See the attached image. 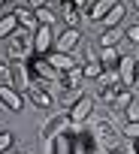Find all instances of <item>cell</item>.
Returning a JSON list of instances; mask_svg holds the SVG:
<instances>
[{
    "label": "cell",
    "mask_w": 139,
    "mask_h": 154,
    "mask_svg": "<svg viewBox=\"0 0 139 154\" xmlns=\"http://www.w3.org/2000/svg\"><path fill=\"white\" fill-rule=\"evenodd\" d=\"M15 30H18V15H15V9L6 12V15H0V39H9Z\"/></svg>",
    "instance_id": "obj_21"
},
{
    "label": "cell",
    "mask_w": 139,
    "mask_h": 154,
    "mask_svg": "<svg viewBox=\"0 0 139 154\" xmlns=\"http://www.w3.org/2000/svg\"><path fill=\"white\" fill-rule=\"evenodd\" d=\"M124 15H127V6H124V0H118V3L112 6V12L100 21V24H94V27H100V30H109V27H118L121 21H124Z\"/></svg>",
    "instance_id": "obj_16"
},
{
    "label": "cell",
    "mask_w": 139,
    "mask_h": 154,
    "mask_svg": "<svg viewBox=\"0 0 139 154\" xmlns=\"http://www.w3.org/2000/svg\"><path fill=\"white\" fill-rule=\"evenodd\" d=\"M136 57H139V54H136Z\"/></svg>",
    "instance_id": "obj_39"
},
{
    "label": "cell",
    "mask_w": 139,
    "mask_h": 154,
    "mask_svg": "<svg viewBox=\"0 0 139 154\" xmlns=\"http://www.w3.org/2000/svg\"><path fill=\"white\" fill-rule=\"evenodd\" d=\"M118 3V0H94V3H91V9H88V21L91 24H100L109 12H112V6Z\"/></svg>",
    "instance_id": "obj_15"
},
{
    "label": "cell",
    "mask_w": 139,
    "mask_h": 154,
    "mask_svg": "<svg viewBox=\"0 0 139 154\" xmlns=\"http://www.w3.org/2000/svg\"><path fill=\"white\" fill-rule=\"evenodd\" d=\"M124 39L133 42V45H139V24H130V27L124 30Z\"/></svg>",
    "instance_id": "obj_29"
},
{
    "label": "cell",
    "mask_w": 139,
    "mask_h": 154,
    "mask_svg": "<svg viewBox=\"0 0 139 154\" xmlns=\"http://www.w3.org/2000/svg\"><path fill=\"white\" fill-rule=\"evenodd\" d=\"M0 82H3V85L12 82V63L9 60H0Z\"/></svg>",
    "instance_id": "obj_26"
},
{
    "label": "cell",
    "mask_w": 139,
    "mask_h": 154,
    "mask_svg": "<svg viewBox=\"0 0 139 154\" xmlns=\"http://www.w3.org/2000/svg\"><path fill=\"white\" fill-rule=\"evenodd\" d=\"M0 103H3L9 112H21V106H24V94H21L15 85H0Z\"/></svg>",
    "instance_id": "obj_10"
},
{
    "label": "cell",
    "mask_w": 139,
    "mask_h": 154,
    "mask_svg": "<svg viewBox=\"0 0 139 154\" xmlns=\"http://www.w3.org/2000/svg\"><path fill=\"white\" fill-rule=\"evenodd\" d=\"M6 3H9V0H0V6H6Z\"/></svg>",
    "instance_id": "obj_36"
},
{
    "label": "cell",
    "mask_w": 139,
    "mask_h": 154,
    "mask_svg": "<svg viewBox=\"0 0 139 154\" xmlns=\"http://www.w3.org/2000/svg\"><path fill=\"white\" fill-rule=\"evenodd\" d=\"M124 121H139V103H136V100L124 109Z\"/></svg>",
    "instance_id": "obj_28"
},
{
    "label": "cell",
    "mask_w": 139,
    "mask_h": 154,
    "mask_svg": "<svg viewBox=\"0 0 139 154\" xmlns=\"http://www.w3.org/2000/svg\"><path fill=\"white\" fill-rule=\"evenodd\" d=\"M48 151L51 154H76V136H73V127L57 133L51 142H48Z\"/></svg>",
    "instance_id": "obj_9"
},
{
    "label": "cell",
    "mask_w": 139,
    "mask_h": 154,
    "mask_svg": "<svg viewBox=\"0 0 139 154\" xmlns=\"http://www.w3.org/2000/svg\"><path fill=\"white\" fill-rule=\"evenodd\" d=\"M54 36H57V33H54L51 27H36V30H33V54H42V57H45V54L54 48Z\"/></svg>",
    "instance_id": "obj_8"
},
{
    "label": "cell",
    "mask_w": 139,
    "mask_h": 154,
    "mask_svg": "<svg viewBox=\"0 0 139 154\" xmlns=\"http://www.w3.org/2000/svg\"><path fill=\"white\" fill-rule=\"evenodd\" d=\"M30 9H42V6H51V0H27Z\"/></svg>",
    "instance_id": "obj_30"
},
{
    "label": "cell",
    "mask_w": 139,
    "mask_h": 154,
    "mask_svg": "<svg viewBox=\"0 0 139 154\" xmlns=\"http://www.w3.org/2000/svg\"><path fill=\"white\" fill-rule=\"evenodd\" d=\"M91 133H94V139H97V145H100V154H103V151H115V148H121L124 133H121V127H115L112 121L97 118L94 127H91Z\"/></svg>",
    "instance_id": "obj_1"
},
{
    "label": "cell",
    "mask_w": 139,
    "mask_h": 154,
    "mask_svg": "<svg viewBox=\"0 0 139 154\" xmlns=\"http://www.w3.org/2000/svg\"><path fill=\"white\" fill-rule=\"evenodd\" d=\"M6 57H9V63L12 60H30L33 57V33L24 30V27H18L6 39Z\"/></svg>",
    "instance_id": "obj_2"
},
{
    "label": "cell",
    "mask_w": 139,
    "mask_h": 154,
    "mask_svg": "<svg viewBox=\"0 0 139 154\" xmlns=\"http://www.w3.org/2000/svg\"><path fill=\"white\" fill-rule=\"evenodd\" d=\"M60 88L82 94V88H85V69H82V63L73 66V69H66V72H60Z\"/></svg>",
    "instance_id": "obj_11"
},
{
    "label": "cell",
    "mask_w": 139,
    "mask_h": 154,
    "mask_svg": "<svg viewBox=\"0 0 139 154\" xmlns=\"http://www.w3.org/2000/svg\"><path fill=\"white\" fill-rule=\"evenodd\" d=\"M27 72H30V82H36V85H42V88H51L54 82H60V72L48 63V57H42V54H33L30 60H27Z\"/></svg>",
    "instance_id": "obj_3"
},
{
    "label": "cell",
    "mask_w": 139,
    "mask_h": 154,
    "mask_svg": "<svg viewBox=\"0 0 139 154\" xmlns=\"http://www.w3.org/2000/svg\"><path fill=\"white\" fill-rule=\"evenodd\" d=\"M70 127H73V118H70V109H63V112H54L42 127H39V139L48 145L57 133H63V130H70Z\"/></svg>",
    "instance_id": "obj_4"
},
{
    "label": "cell",
    "mask_w": 139,
    "mask_h": 154,
    "mask_svg": "<svg viewBox=\"0 0 139 154\" xmlns=\"http://www.w3.org/2000/svg\"><path fill=\"white\" fill-rule=\"evenodd\" d=\"M15 15H18V27H24V30H36L39 27V21H36V12L30 9V6H15Z\"/></svg>",
    "instance_id": "obj_18"
},
{
    "label": "cell",
    "mask_w": 139,
    "mask_h": 154,
    "mask_svg": "<svg viewBox=\"0 0 139 154\" xmlns=\"http://www.w3.org/2000/svg\"><path fill=\"white\" fill-rule=\"evenodd\" d=\"M133 91H139V79H136V85H133Z\"/></svg>",
    "instance_id": "obj_34"
},
{
    "label": "cell",
    "mask_w": 139,
    "mask_h": 154,
    "mask_svg": "<svg viewBox=\"0 0 139 154\" xmlns=\"http://www.w3.org/2000/svg\"><path fill=\"white\" fill-rule=\"evenodd\" d=\"M6 154H24V151H6Z\"/></svg>",
    "instance_id": "obj_35"
},
{
    "label": "cell",
    "mask_w": 139,
    "mask_h": 154,
    "mask_svg": "<svg viewBox=\"0 0 139 154\" xmlns=\"http://www.w3.org/2000/svg\"><path fill=\"white\" fill-rule=\"evenodd\" d=\"M12 151V133L9 130H0V154Z\"/></svg>",
    "instance_id": "obj_27"
},
{
    "label": "cell",
    "mask_w": 139,
    "mask_h": 154,
    "mask_svg": "<svg viewBox=\"0 0 139 154\" xmlns=\"http://www.w3.org/2000/svg\"><path fill=\"white\" fill-rule=\"evenodd\" d=\"M136 12H139V0H136Z\"/></svg>",
    "instance_id": "obj_38"
},
{
    "label": "cell",
    "mask_w": 139,
    "mask_h": 154,
    "mask_svg": "<svg viewBox=\"0 0 139 154\" xmlns=\"http://www.w3.org/2000/svg\"><path fill=\"white\" fill-rule=\"evenodd\" d=\"M121 133H124V139H139V121H124Z\"/></svg>",
    "instance_id": "obj_25"
},
{
    "label": "cell",
    "mask_w": 139,
    "mask_h": 154,
    "mask_svg": "<svg viewBox=\"0 0 139 154\" xmlns=\"http://www.w3.org/2000/svg\"><path fill=\"white\" fill-rule=\"evenodd\" d=\"M79 42H82V30H79V27H63V30H57V36H54V51L73 54V51L79 48Z\"/></svg>",
    "instance_id": "obj_7"
},
{
    "label": "cell",
    "mask_w": 139,
    "mask_h": 154,
    "mask_svg": "<svg viewBox=\"0 0 139 154\" xmlns=\"http://www.w3.org/2000/svg\"><path fill=\"white\" fill-rule=\"evenodd\" d=\"M130 145H133V154H139V139H130Z\"/></svg>",
    "instance_id": "obj_32"
},
{
    "label": "cell",
    "mask_w": 139,
    "mask_h": 154,
    "mask_svg": "<svg viewBox=\"0 0 139 154\" xmlns=\"http://www.w3.org/2000/svg\"><path fill=\"white\" fill-rule=\"evenodd\" d=\"M118 88H121V85H103V88L97 91V103H106V106H112V103H115V94H118Z\"/></svg>",
    "instance_id": "obj_24"
},
{
    "label": "cell",
    "mask_w": 139,
    "mask_h": 154,
    "mask_svg": "<svg viewBox=\"0 0 139 154\" xmlns=\"http://www.w3.org/2000/svg\"><path fill=\"white\" fill-rule=\"evenodd\" d=\"M94 106H97V97H91V94H82L73 106H70V118H73V124L76 127H82V124H88V118L94 115Z\"/></svg>",
    "instance_id": "obj_6"
},
{
    "label": "cell",
    "mask_w": 139,
    "mask_h": 154,
    "mask_svg": "<svg viewBox=\"0 0 139 154\" xmlns=\"http://www.w3.org/2000/svg\"><path fill=\"white\" fill-rule=\"evenodd\" d=\"M24 100H27L36 112H48V109L54 106L51 91H48V88H42V85H36V82H30V85L24 88Z\"/></svg>",
    "instance_id": "obj_5"
},
{
    "label": "cell",
    "mask_w": 139,
    "mask_h": 154,
    "mask_svg": "<svg viewBox=\"0 0 139 154\" xmlns=\"http://www.w3.org/2000/svg\"><path fill=\"white\" fill-rule=\"evenodd\" d=\"M60 9H57V15H60V21H63V27H79L82 24V18H88L79 6H73V3H70V0H66V3H57Z\"/></svg>",
    "instance_id": "obj_12"
},
{
    "label": "cell",
    "mask_w": 139,
    "mask_h": 154,
    "mask_svg": "<svg viewBox=\"0 0 139 154\" xmlns=\"http://www.w3.org/2000/svg\"><path fill=\"white\" fill-rule=\"evenodd\" d=\"M82 69H85V79H88V82H97L100 75L106 72L100 60H82Z\"/></svg>",
    "instance_id": "obj_23"
},
{
    "label": "cell",
    "mask_w": 139,
    "mask_h": 154,
    "mask_svg": "<svg viewBox=\"0 0 139 154\" xmlns=\"http://www.w3.org/2000/svg\"><path fill=\"white\" fill-rule=\"evenodd\" d=\"M133 100H136V91H133L130 85H121V88H118V94H115V103H112L109 109H112V112H124Z\"/></svg>",
    "instance_id": "obj_17"
},
{
    "label": "cell",
    "mask_w": 139,
    "mask_h": 154,
    "mask_svg": "<svg viewBox=\"0 0 139 154\" xmlns=\"http://www.w3.org/2000/svg\"><path fill=\"white\" fill-rule=\"evenodd\" d=\"M70 3H73V6H79V9L88 15V3H91V0H70Z\"/></svg>",
    "instance_id": "obj_31"
},
{
    "label": "cell",
    "mask_w": 139,
    "mask_h": 154,
    "mask_svg": "<svg viewBox=\"0 0 139 154\" xmlns=\"http://www.w3.org/2000/svg\"><path fill=\"white\" fill-rule=\"evenodd\" d=\"M121 57H124V54H121L118 48H100V51H97V60L103 63V69H118V66H121Z\"/></svg>",
    "instance_id": "obj_20"
},
{
    "label": "cell",
    "mask_w": 139,
    "mask_h": 154,
    "mask_svg": "<svg viewBox=\"0 0 139 154\" xmlns=\"http://www.w3.org/2000/svg\"><path fill=\"white\" fill-rule=\"evenodd\" d=\"M103 154H124V151H121V148H115V151H103Z\"/></svg>",
    "instance_id": "obj_33"
},
{
    "label": "cell",
    "mask_w": 139,
    "mask_h": 154,
    "mask_svg": "<svg viewBox=\"0 0 139 154\" xmlns=\"http://www.w3.org/2000/svg\"><path fill=\"white\" fill-rule=\"evenodd\" d=\"M33 12H36V21H39V27H54V24L60 21L57 9H51V6H42V9H33Z\"/></svg>",
    "instance_id": "obj_22"
},
{
    "label": "cell",
    "mask_w": 139,
    "mask_h": 154,
    "mask_svg": "<svg viewBox=\"0 0 139 154\" xmlns=\"http://www.w3.org/2000/svg\"><path fill=\"white\" fill-rule=\"evenodd\" d=\"M124 39V30H118V27H109V30H100V36H97V45L100 48H118V42Z\"/></svg>",
    "instance_id": "obj_19"
},
{
    "label": "cell",
    "mask_w": 139,
    "mask_h": 154,
    "mask_svg": "<svg viewBox=\"0 0 139 154\" xmlns=\"http://www.w3.org/2000/svg\"><path fill=\"white\" fill-rule=\"evenodd\" d=\"M45 57H48V63H51V66H54L57 72H66V69L79 66V60H76L73 54H66V51H54V48H51V51H48Z\"/></svg>",
    "instance_id": "obj_14"
},
{
    "label": "cell",
    "mask_w": 139,
    "mask_h": 154,
    "mask_svg": "<svg viewBox=\"0 0 139 154\" xmlns=\"http://www.w3.org/2000/svg\"><path fill=\"white\" fill-rule=\"evenodd\" d=\"M136 63H139V57H136V54H124V57H121V66H118L121 82H124V85H130V88L136 85V72H139V69H136Z\"/></svg>",
    "instance_id": "obj_13"
},
{
    "label": "cell",
    "mask_w": 139,
    "mask_h": 154,
    "mask_svg": "<svg viewBox=\"0 0 139 154\" xmlns=\"http://www.w3.org/2000/svg\"><path fill=\"white\" fill-rule=\"evenodd\" d=\"M54 3H66V0H54Z\"/></svg>",
    "instance_id": "obj_37"
}]
</instances>
